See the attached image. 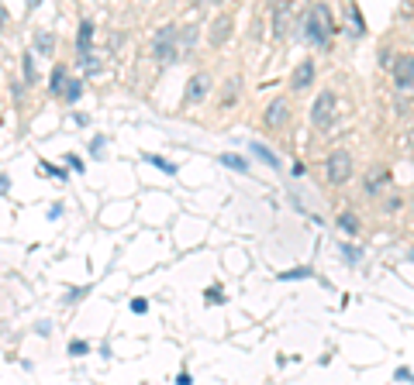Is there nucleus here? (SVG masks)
Masks as SVG:
<instances>
[{
  "label": "nucleus",
  "instance_id": "1",
  "mask_svg": "<svg viewBox=\"0 0 414 385\" xmlns=\"http://www.w3.org/2000/svg\"><path fill=\"white\" fill-rule=\"evenodd\" d=\"M176 25H162L155 35H152V59L159 62V66H169V62H176L179 59V49H176Z\"/></svg>",
  "mask_w": 414,
  "mask_h": 385
},
{
  "label": "nucleus",
  "instance_id": "2",
  "mask_svg": "<svg viewBox=\"0 0 414 385\" xmlns=\"http://www.w3.org/2000/svg\"><path fill=\"white\" fill-rule=\"evenodd\" d=\"M352 172H356V162H352V155H349L345 148H335V152L325 159V179H328L331 186H345V183L352 179Z\"/></svg>",
  "mask_w": 414,
  "mask_h": 385
},
{
  "label": "nucleus",
  "instance_id": "3",
  "mask_svg": "<svg viewBox=\"0 0 414 385\" xmlns=\"http://www.w3.org/2000/svg\"><path fill=\"white\" fill-rule=\"evenodd\" d=\"M335 110H338V97H335V90H321V93L314 97V104H311V124H314L318 131L331 128Z\"/></svg>",
  "mask_w": 414,
  "mask_h": 385
},
{
  "label": "nucleus",
  "instance_id": "4",
  "mask_svg": "<svg viewBox=\"0 0 414 385\" xmlns=\"http://www.w3.org/2000/svg\"><path fill=\"white\" fill-rule=\"evenodd\" d=\"M287 121H290V100H287V97H273V100H270V107L263 110V128L280 131Z\"/></svg>",
  "mask_w": 414,
  "mask_h": 385
},
{
  "label": "nucleus",
  "instance_id": "5",
  "mask_svg": "<svg viewBox=\"0 0 414 385\" xmlns=\"http://www.w3.org/2000/svg\"><path fill=\"white\" fill-rule=\"evenodd\" d=\"M393 83L400 93H414V56H397L393 59Z\"/></svg>",
  "mask_w": 414,
  "mask_h": 385
},
{
  "label": "nucleus",
  "instance_id": "6",
  "mask_svg": "<svg viewBox=\"0 0 414 385\" xmlns=\"http://www.w3.org/2000/svg\"><path fill=\"white\" fill-rule=\"evenodd\" d=\"M314 76H318V69H314V62H311V59L297 62V69L290 73V90H294V93L311 90V86H314Z\"/></svg>",
  "mask_w": 414,
  "mask_h": 385
},
{
  "label": "nucleus",
  "instance_id": "7",
  "mask_svg": "<svg viewBox=\"0 0 414 385\" xmlns=\"http://www.w3.org/2000/svg\"><path fill=\"white\" fill-rule=\"evenodd\" d=\"M386 186H390V169H386V165L369 169V172H366V179H362L366 196H383V193H386Z\"/></svg>",
  "mask_w": 414,
  "mask_h": 385
},
{
  "label": "nucleus",
  "instance_id": "8",
  "mask_svg": "<svg viewBox=\"0 0 414 385\" xmlns=\"http://www.w3.org/2000/svg\"><path fill=\"white\" fill-rule=\"evenodd\" d=\"M94 35H97L94 21H90V18H83V21H80V32H76V66H80L83 59H90V56H94V52H90Z\"/></svg>",
  "mask_w": 414,
  "mask_h": 385
},
{
  "label": "nucleus",
  "instance_id": "9",
  "mask_svg": "<svg viewBox=\"0 0 414 385\" xmlns=\"http://www.w3.org/2000/svg\"><path fill=\"white\" fill-rule=\"evenodd\" d=\"M207 93H211V76H207V73L190 76V83H186V104H204Z\"/></svg>",
  "mask_w": 414,
  "mask_h": 385
},
{
  "label": "nucleus",
  "instance_id": "10",
  "mask_svg": "<svg viewBox=\"0 0 414 385\" xmlns=\"http://www.w3.org/2000/svg\"><path fill=\"white\" fill-rule=\"evenodd\" d=\"M328 35H331L328 25L311 11V14H307V42H311V45H328Z\"/></svg>",
  "mask_w": 414,
  "mask_h": 385
},
{
  "label": "nucleus",
  "instance_id": "11",
  "mask_svg": "<svg viewBox=\"0 0 414 385\" xmlns=\"http://www.w3.org/2000/svg\"><path fill=\"white\" fill-rule=\"evenodd\" d=\"M66 83H69V66H66V62H56L52 73H49V97H63Z\"/></svg>",
  "mask_w": 414,
  "mask_h": 385
},
{
  "label": "nucleus",
  "instance_id": "12",
  "mask_svg": "<svg viewBox=\"0 0 414 385\" xmlns=\"http://www.w3.org/2000/svg\"><path fill=\"white\" fill-rule=\"evenodd\" d=\"M52 52H56V35H52V32H35V38H32V56L52 59Z\"/></svg>",
  "mask_w": 414,
  "mask_h": 385
},
{
  "label": "nucleus",
  "instance_id": "13",
  "mask_svg": "<svg viewBox=\"0 0 414 385\" xmlns=\"http://www.w3.org/2000/svg\"><path fill=\"white\" fill-rule=\"evenodd\" d=\"M232 28H235V21H232L228 14H221V18L211 25V45H225L228 35H232Z\"/></svg>",
  "mask_w": 414,
  "mask_h": 385
},
{
  "label": "nucleus",
  "instance_id": "14",
  "mask_svg": "<svg viewBox=\"0 0 414 385\" xmlns=\"http://www.w3.org/2000/svg\"><path fill=\"white\" fill-rule=\"evenodd\" d=\"M287 21H290V4H276L273 8V35L287 38Z\"/></svg>",
  "mask_w": 414,
  "mask_h": 385
},
{
  "label": "nucleus",
  "instance_id": "15",
  "mask_svg": "<svg viewBox=\"0 0 414 385\" xmlns=\"http://www.w3.org/2000/svg\"><path fill=\"white\" fill-rule=\"evenodd\" d=\"M21 83H25V86H35V83H39V66H35V56H32V52L21 56Z\"/></svg>",
  "mask_w": 414,
  "mask_h": 385
},
{
  "label": "nucleus",
  "instance_id": "16",
  "mask_svg": "<svg viewBox=\"0 0 414 385\" xmlns=\"http://www.w3.org/2000/svg\"><path fill=\"white\" fill-rule=\"evenodd\" d=\"M335 224H338V231H342V234H349V237H352V234H359V217H356L352 210H342Z\"/></svg>",
  "mask_w": 414,
  "mask_h": 385
},
{
  "label": "nucleus",
  "instance_id": "17",
  "mask_svg": "<svg viewBox=\"0 0 414 385\" xmlns=\"http://www.w3.org/2000/svg\"><path fill=\"white\" fill-rule=\"evenodd\" d=\"M239 86H242L239 76H232V80L225 83V90H221V107H232V104L239 100Z\"/></svg>",
  "mask_w": 414,
  "mask_h": 385
},
{
  "label": "nucleus",
  "instance_id": "18",
  "mask_svg": "<svg viewBox=\"0 0 414 385\" xmlns=\"http://www.w3.org/2000/svg\"><path fill=\"white\" fill-rule=\"evenodd\" d=\"M252 155H256V159H263L270 169H280V159H276V155H273V152H270L263 141H252Z\"/></svg>",
  "mask_w": 414,
  "mask_h": 385
},
{
  "label": "nucleus",
  "instance_id": "19",
  "mask_svg": "<svg viewBox=\"0 0 414 385\" xmlns=\"http://www.w3.org/2000/svg\"><path fill=\"white\" fill-rule=\"evenodd\" d=\"M80 97H83V80H69L66 90H63V100H66V104H76Z\"/></svg>",
  "mask_w": 414,
  "mask_h": 385
},
{
  "label": "nucleus",
  "instance_id": "20",
  "mask_svg": "<svg viewBox=\"0 0 414 385\" xmlns=\"http://www.w3.org/2000/svg\"><path fill=\"white\" fill-rule=\"evenodd\" d=\"M145 162H149V165H155V169H162L166 176H173V172H176V165H173L169 159H162V155H152V152H145Z\"/></svg>",
  "mask_w": 414,
  "mask_h": 385
},
{
  "label": "nucleus",
  "instance_id": "21",
  "mask_svg": "<svg viewBox=\"0 0 414 385\" xmlns=\"http://www.w3.org/2000/svg\"><path fill=\"white\" fill-rule=\"evenodd\" d=\"M221 162H225L228 169H235V172H249V162H246L242 155H232V152H225V155H221Z\"/></svg>",
  "mask_w": 414,
  "mask_h": 385
},
{
  "label": "nucleus",
  "instance_id": "22",
  "mask_svg": "<svg viewBox=\"0 0 414 385\" xmlns=\"http://www.w3.org/2000/svg\"><path fill=\"white\" fill-rule=\"evenodd\" d=\"M314 272L307 268V265H301V268H287V272H280V279L283 282H297V279H311Z\"/></svg>",
  "mask_w": 414,
  "mask_h": 385
},
{
  "label": "nucleus",
  "instance_id": "23",
  "mask_svg": "<svg viewBox=\"0 0 414 385\" xmlns=\"http://www.w3.org/2000/svg\"><path fill=\"white\" fill-rule=\"evenodd\" d=\"M359 258H362V255H359V248L342 241V261H345V265H359Z\"/></svg>",
  "mask_w": 414,
  "mask_h": 385
},
{
  "label": "nucleus",
  "instance_id": "24",
  "mask_svg": "<svg viewBox=\"0 0 414 385\" xmlns=\"http://www.w3.org/2000/svg\"><path fill=\"white\" fill-rule=\"evenodd\" d=\"M349 18H352V25H356V35H362V32H366V25H362V14H359V8H356V4L349 8Z\"/></svg>",
  "mask_w": 414,
  "mask_h": 385
},
{
  "label": "nucleus",
  "instance_id": "25",
  "mask_svg": "<svg viewBox=\"0 0 414 385\" xmlns=\"http://www.w3.org/2000/svg\"><path fill=\"white\" fill-rule=\"evenodd\" d=\"M87 351H90V344H87V340H69V354H73V358H83Z\"/></svg>",
  "mask_w": 414,
  "mask_h": 385
},
{
  "label": "nucleus",
  "instance_id": "26",
  "mask_svg": "<svg viewBox=\"0 0 414 385\" xmlns=\"http://www.w3.org/2000/svg\"><path fill=\"white\" fill-rule=\"evenodd\" d=\"M42 172H45V176H52V179H66V176H69V172H63V169H56L52 162H42Z\"/></svg>",
  "mask_w": 414,
  "mask_h": 385
},
{
  "label": "nucleus",
  "instance_id": "27",
  "mask_svg": "<svg viewBox=\"0 0 414 385\" xmlns=\"http://www.w3.org/2000/svg\"><path fill=\"white\" fill-rule=\"evenodd\" d=\"M25 90H28L25 83H11V97H14V104H21V100H25Z\"/></svg>",
  "mask_w": 414,
  "mask_h": 385
},
{
  "label": "nucleus",
  "instance_id": "28",
  "mask_svg": "<svg viewBox=\"0 0 414 385\" xmlns=\"http://www.w3.org/2000/svg\"><path fill=\"white\" fill-rule=\"evenodd\" d=\"M393 59H397V56H393L390 49H383V52H380V66H383V69H390V66H393Z\"/></svg>",
  "mask_w": 414,
  "mask_h": 385
},
{
  "label": "nucleus",
  "instance_id": "29",
  "mask_svg": "<svg viewBox=\"0 0 414 385\" xmlns=\"http://www.w3.org/2000/svg\"><path fill=\"white\" fill-rule=\"evenodd\" d=\"M90 155H97V159L104 155V138H100V135H97V138L90 141Z\"/></svg>",
  "mask_w": 414,
  "mask_h": 385
},
{
  "label": "nucleus",
  "instance_id": "30",
  "mask_svg": "<svg viewBox=\"0 0 414 385\" xmlns=\"http://www.w3.org/2000/svg\"><path fill=\"white\" fill-rule=\"evenodd\" d=\"M386 196H390V200H383V210H386V213H393V210L400 207V196H393V193H386Z\"/></svg>",
  "mask_w": 414,
  "mask_h": 385
},
{
  "label": "nucleus",
  "instance_id": "31",
  "mask_svg": "<svg viewBox=\"0 0 414 385\" xmlns=\"http://www.w3.org/2000/svg\"><path fill=\"white\" fill-rule=\"evenodd\" d=\"M66 165H69L73 172H83V162H80V155H66Z\"/></svg>",
  "mask_w": 414,
  "mask_h": 385
},
{
  "label": "nucleus",
  "instance_id": "32",
  "mask_svg": "<svg viewBox=\"0 0 414 385\" xmlns=\"http://www.w3.org/2000/svg\"><path fill=\"white\" fill-rule=\"evenodd\" d=\"M145 310H149V299H142V296L131 299V313H145Z\"/></svg>",
  "mask_w": 414,
  "mask_h": 385
},
{
  "label": "nucleus",
  "instance_id": "33",
  "mask_svg": "<svg viewBox=\"0 0 414 385\" xmlns=\"http://www.w3.org/2000/svg\"><path fill=\"white\" fill-rule=\"evenodd\" d=\"M207 299H211V303H221V299H225V296H221V289H218V285H215V289H207Z\"/></svg>",
  "mask_w": 414,
  "mask_h": 385
},
{
  "label": "nucleus",
  "instance_id": "34",
  "mask_svg": "<svg viewBox=\"0 0 414 385\" xmlns=\"http://www.w3.org/2000/svg\"><path fill=\"white\" fill-rule=\"evenodd\" d=\"M8 189H11V179H8L4 172H0V196H8Z\"/></svg>",
  "mask_w": 414,
  "mask_h": 385
},
{
  "label": "nucleus",
  "instance_id": "35",
  "mask_svg": "<svg viewBox=\"0 0 414 385\" xmlns=\"http://www.w3.org/2000/svg\"><path fill=\"white\" fill-rule=\"evenodd\" d=\"M176 385H193V378H190V371H179V375H176Z\"/></svg>",
  "mask_w": 414,
  "mask_h": 385
},
{
  "label": "nucleus",
  "instance_id": "36",
  "mask_svg": "<svg viewBox=\"0 0 414 385\" xmlns=\"http://www.w3.org/2000/svg\"><path fill=\"white\" fill-rule=\"evenodd\" d=\"M393 378H397V382H407V378H411V371H407V368H397V371H393Z\"/></svg>",
  "mask_w": 414,
  "mask_h": 385
},
{
  "label": "nucleus",
  "instance_id": "37",
  "mask_svg": "<svg viewBox=\"0 0 414 385\" xmlns=\"http://www.w3.org/2000/svg\"><path fill=\"white\" fill-rule=\"evenodd\" d=\"M8 25V8H0V28Z\"/></svg>",
  "mask_w": 414,
  "mask_h": 385
}]
</instances>
